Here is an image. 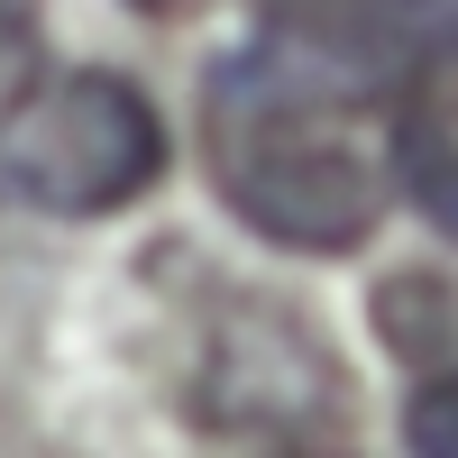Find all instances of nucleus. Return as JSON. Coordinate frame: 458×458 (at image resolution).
Wrapping results in <instances>:
<instances>
[{"instance_id":"obj_8","label":"nucleus","mask_w":458,"mask_h":458,"mask_svg":"<svg viewBox=\"0 0 458 458\" xmlns=\"http://www.w3.org/2000/svg\"><path fill=\"white\" fill-rule=\"evenodd\" d=\"M129 10H147V19H165V10H183V0H129Z\"/></svg>"},{"instance_id":"obj_5","label":"nucleus","mask_w":458,"mask_h":458,"mask_svg":"<svg viewBox=\"0 0 458 458\" xmlns=\"http://www.w3.org/2000/svg\"><path fill=\"white\" fill-rule=\"evenodd\" d=\"M403 440H412V458H458V376H431V386L412 394Z\"/></svg>"},{"instance_id":"obj_7","label":"nucleus","mask_w":458,"mask_h":458,"mask_svg":"<svg viewBox=\"0 0 458 458\" xmlns=\"http://www.w3.org/2000/svg\"><path fill=\"white\" fill-rule=\"evenodd\" d=\"M422 47H431V64L458 73V0H422Z\"/></svg>"},{"instance_id":"obj_9","label":"nucleus","mask_w":458,"mask_h":458,"mask_svg":"<svg viewBox=\"0 0 458 458\" xmlns=\"http://www.w3.org/2000/svg\"><path fill=\"white\" fill-rule=\"evenodd\" d=\"M293 458H321V449H293Z\"/></svg>"},{"instance_id":"obj_4","label":"nucleus","mask_w":458,"mask_h":458,"mask_svg":"<svg viewBox=\"0 0 458 458\" xmlns=\"http://www.w3.org/2000/svg\"><path fill=\"white\" fill-rule=\"evenodd\" d=\"M386 157H394V183H403V202L422 211L440 239L458 248V120L431 101H403L394 110V138H386Z\"/></svg>"},{"instance_id":"obj_6","label":"nucleus","mask_w":458,"mask_h":458,"mask_svg":"<svg viewBox=\"0 0 458 458\" xmlns=\"http://www.w3.org/2000/svg\"><path fill=\"white\" fill-rule=\"evenodd\" d=\"M19 64H28V0H0V92L19 83Z\"/></svg>"},{"instance_id":"obj_1","label":"nucleus","mask_w":458,"mask_h":458,"mask_svg":"<svg viewBox=\"0 0 458 458\" xmlns=\"http://www.w3.org/2000/svg\"><path fill=\"white\" fill-rule=\"evenodd\" d=\"M211 183L266 248L284 257H349L386 220V165L367 147V92L312 73L284 47L220 55L202 83Z\"/></svg>"},{"instance_id":"obj_2","label":"nucleus","mask_w":458,"mask_h":458,"mask_svg":"<svg viewBox=\"0 0 458 458\" xmlns=\"http://www.w3.org/2000/svg\"><path fill=\"white\" fill-rule=\"evenodd\" d=\"M165 174V120L129 73L73 64L0 110V183L47 220H110Z\"/></svg>"},{"instance_id":"obj_3","label":"nucleus","mask_w":458,"mask_h":458,"mask_svg":"<svg viewBox=\"0 0 458 458\" xmlns=\"http://www.w3.org/2000/svg\"><path fill=\"white\" fill-rule=\"evenodd\" d=\"M266 47L302 55L312 73L349 92H386V83H412L431 64L422 47V0H276V37Z\"/></svg>"}]
</instances>
